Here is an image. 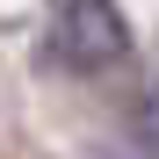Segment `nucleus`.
Wrapping results in <instances>:
<instances>
[{
    "label": "nucleus",
    "instance_id": "nucleus-1",
    "mask_svg": "<svg viewBox=\"0 0 159 159\" xmlns=\"http://www.w3.org/2000/svg\"><path fill=\"white\" fill-rule=\"evenodd\" d=\"M43 58L72 72V80H87V72H116L130 58V22L116 0H58V15H51V29H43Z\"/></svg>",
    "mask_w": 159,
    "mask_h": 159
},
{
    "label": "nucleus",
    "instance_id": "nucleus-2",
    "mask_svg": "<svg viewBox=\"0 0 159 159\" xmlns=\"http://www.w3.org/2000/svg\"><path fill=\"white\" fill-rule=\"evenodd\" d=\"M130 138H138V152H145V159H159V80L130 101Z\"/></svg>",
    "mask_w": 159,
    "mask_h": 159
}]
</instances>
